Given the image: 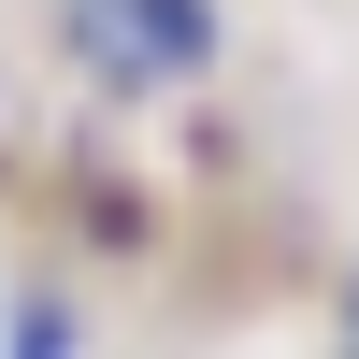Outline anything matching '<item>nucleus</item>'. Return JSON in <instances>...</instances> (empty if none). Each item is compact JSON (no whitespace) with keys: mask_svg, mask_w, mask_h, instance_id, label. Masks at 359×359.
<instances>
[{"mask_svg":"<svg viewBox=\"0 0 359 359\" xmlns=\"http://www.w3.org/2000/svg\"><path fill=\"white\" fill-rule=\"evenodd\" d=\"M15 359H72V331H57V316H29V331H15Z\"/></svg>","mask_w":359,"mask_h":359,"instance_id":"nucleus-1","label":"nucleus"}]
</instances>
